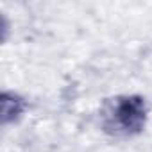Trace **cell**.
Listing matches in <instances>:
<instances>
[{
    "label": "cell",
    "instance_id": "obj_2",
    "mask_svg": "<svg viewBox=\"0 0 152 152\" xmlns=\"http://www.w3.org/2000/svg\"><path fill=\"white\" fill-rule=\"evenodd\" d=\"M29 100L20 91L15 90H4L0 95V118H2V127L16 125L20 124L27 111H29Z\"/></svg>",
    "mask_w": 152,
    "mask_h": 152
},
{
    "label": "cell",
    "instance_id": "obj_1",
    "mask_svg": "<svg viewBox=\"0 0 152 152\" xmlns=\"http://www.w3.org/2000/svg\"><path fill=\"white\" fill-rule=\"evenodd\" d=\"M150 118L148 102L140 93H116L106 97L97 111V125L113 140H132L145 132Z\"/></svg>",
    "mask_w": 152,
    "mask_h": 152
}]
</instances>
